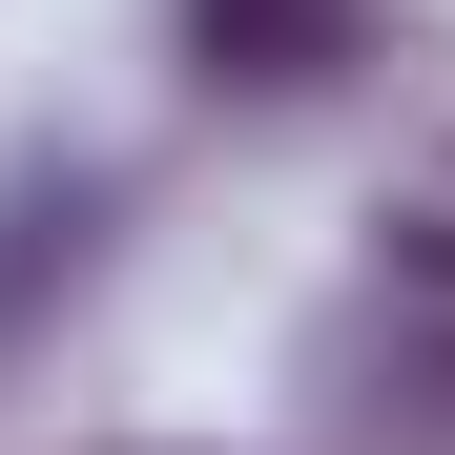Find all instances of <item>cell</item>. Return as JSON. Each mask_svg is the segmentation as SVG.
Here are the masks:
<instances>
[{
    "label": "cell",
    "instance_id": "cell-1",
    "mask_svg": "<svg viewBox=\"0 0 455 455\" xmlns=\"http://www.w3.org/2000/svg\"><path fill=\"white\" fill-rule=\"evenodd\" d=\"M352 21H372V0H187V62H207V84H249V104H290V84H331V62H352Z\"/></svg>",
    "mask_w": 455,
    "mask_h": 455
},
{
    "label": "cell",
    "instance_id": "cell-2",
    "mask_svg": "<svg viewBox=\"0 0 455 455\" xmlns=\"http://www.w3.org/2000/svg\"><path fill=\"white\" fill-rule=\"evenodd\" d=\"M84 269H104V166H21L0 187V352H21V311L84 290Z\"/></svg>",
    "mask_w": 455,
    "mask_h": 455
},
{
    "label": "cell",
    "instance_id": "cell-3",
    "mask_svg": "<svg viewBox=\"0 0 455 455\" xmlns=\"http://www.w3.org/2000/svg\"><path fill=\"white\" fill-rule=\"evenodd\" d=\"M394 311H455V145L394 187Z\"/></svg>",
    "mask_w": 455,
    "mask_h": 455
}]
</instances>
